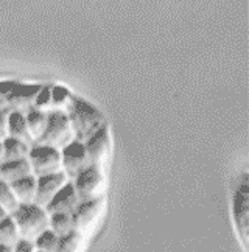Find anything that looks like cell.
<instances>
[{"mask_svg": "<svg viewBox=\"0 0 249 252\" xmlns=\"http://www.w3.org/2000/svg\"><path fill=\"white\" fill-rule=\"evenodd\" d=\"M13 252H36L34 243L30 240H25V238H19L16 243L13 245Z\"/></svg>", "mask_w": 249, "mask_h": 252, "instance_id": "obj_22", "label": "cell"}, {"mask_svg": "<svg viewBox=\"0 0 249 252\" xmlns=\"http://www.w3.org/2000/svg\"><path fill=\"white\" fill-rule=\"evenodd\" d=\"M91 165L88 153H86L84 142L72 140L65 145L61 151V168H64L65 176L69 179H75L78 174Z\"/></svg>", "mask_w": 249, "mask_h": 252, "instance_id": "obj_6", "label": "cell"}, {"mask_svg": "<svg viewBox=\"0 0 249 252\" xmlns=\"http://www.w3.org/2000/svg\"><path fill=\"white\" fill-rule=\"evenodd\" d=\"M14 196L19 204H33L36 198V176L30 174V176L21 178L14 182L9 184Z\"/></svg>", "mask_w": 249, "mask_h": 252, "instance_id": "obj_13", "label": "cell"}, {"mask_svg": "<svg viewBox=\"0 0 249 252\" xmlns=\"http://www.w3.org/2000/svg\"><path fill=\"white\" fill-rule=\"evenodd\" d=\"M65 182H69V178L65 176V173L56 171L52 174H44V176L36 178V198L34 204L47 207V204L53 199V196L61 190V187Z\"/></svg>", "mask_w": 249, "mask_h": 252, "instance_id": "obj_7", "label": "cell"}, {"mask_svg": "<svg viewBox=\"0 0 249 252\" xmlns=\"http://www.w3.org/2000/svg\"><path fill=\"white\" fill-rule=\"evenodd\" d=\"M25 122H27L28 132H30V137L39 140L41 135L44 134L45 125H47V115L41 111L33 109L28 112V115L25 117Z\"/></svg>", "mask_w": 249, "mask_h": 252, "instance_id": "obj_17", "label": "cell"}, {"mask_svg": "<svg viewBox=\"0 0 249 252\" xmlns=\"http://www.w3.org/2000/svg\"><path fill=\"white\" fill-rule=\"evenodd\" d=\"M3 162V145H2V142H0V163Z\"/></svg>", "mask_w": 249, "mask_h": 252, "instance_id": "obj_25", "label": "cell"}, {"mask_svg": "<svg viewBox=\"0 0 249 252\" xmlns=\"http://www.w3.org/2000/svg\"><path fill=\"white\" fill-rule=\"evenodd\" d=\"M49 229H52L58 237L67 235L73 232V218L72 213H50Z\"/></svg>", "mask_w": 249, "mask_h": 252, "instance_id": "obj_16", "label": "cell"}, {"mask_svg": "<svg viewBox=\"0 0 249 252\" xmlns=\"http://www.w3.org/2000/svg\"><path fill=\"white\" fill-rule=\"evenodd\" d=\"M248 184L245 182L243 187L240 190H237L235 196H234V218L237 222V227L240 230V235L243 238V241L246 243V238H248Z\"/></svg>", "mask_w": 249, "mask_h": 252, "instance_id": "obj_11", "label": "cell"}, {"mask_svg": "<svg viewBox=\"0 0 249 252\" xmlns=\"http://www.w3.org/2000/svg\"><path fill=\"white\" fill-rule=\"evenodd\" d=\"M30 174H33V171L28 159L5 160L0 163V179L8 184H11L21 178L30 176Z\"/></svg>", "mask_w": 249, "mask_h": 252, "instance_id": "obj_12", "label": "cell"}, {"mask_svg": "<svg viewBox=\"0 0 249 252\" xmlns=\"http://www.w3.org/2000/svg\"><path fill=\"white\" fill-rule=\"evenodd\" d=\"M80 204V198L76 195L73 182H65L61 190L53 196L47 204V213H73L76 206Z\"/></svg>", "mask_w": 249, "mask_h": 252, "instance_id": "obj_10", "label": "cell"}, {"mask_svg": "<svg viewBox=\"0 0 249 252\" xmlns=\"http://www.w3.org/2000/svg\"><path fill=\"white\" fill-rule=\"evenodd\" d=\"M5 217H8V213H6V212H5V210L2 209V207H0V221H2V220H3Z\"/></svg>", "mask_w": 249, "mask_h": 252, "instance_id": "obj_26", "label": "cell"}, {"mask_svg": "<svg viewBox=\"0 0 249 252\" xmlns=\"http://www.w3.org/2000/svg\"><path fill=\"white\" fill-rule=\"evenodd\" d=\"M37 252H41V251H37Z\"/></svg>", "mask_w": 249, "mask_h": 252, "instance_id": "obj_27", "label": "cell"}, {"mask_svg": "<svg viewBox=\"0 0 249 252\" xmlns=\"http://www.w3.org/2000/svg\"><path fill=\"white\" fill-rule=\"evenodd\" d=\"M19 238H21V237H19L16 222L13 221V218L9 215L5 217L2 221H0V245L13 248V245Z\"/></svg>", "mask_w": 249, "mask_h": 252, "instance_id": "obj_18", "label": "cell"}, {"mask_svg": "<svg viewBox=\"0 0 249 252\" xmlns=\"http://www.w3.org/2000/svg\"><path fill=\"white\" fill-rule=\"evenodd\" d=\"M0 252H13V249L9 246H5V245H0Z\"/></svg>", "mask_w": 249, "mask_h": 252, "instance_id": "obj_24", "label": "cell"}, {"mask_svg": "<svg viewBox=\"0 0 249 252\" xmlns=\"http://www.w3.org/2000/svg\"><path fill=\"white\" fill-rule=\"evenodd\" d=\"M69 119L75 137L80 142H86L93 132H97L100 128H103L101 114L84 100H78V98L73 100Z\"/></svg>", "mask_w": 249, "mask_h": 252, "instance_id": "obj_2", "label": "cell"}, {"mask_svg": "<svg viewBox=\"0 0 249 252\" xmlns=\"http://www.w3.org/2000/svg\"><path fill=\"white\" fill-rule=\"evenodd\" d=\"M16 222L19 237L34 241V238L49 229V213L37 204H19L17 209L9 215Z\"/></svg>", "mask_w": 249, "mask_h": 252, "instance_id": "obj_1", "label": "cell"}, {"mask_svg": "<svg viewBox=\"0 0 249 252\" xmlns=\"http://www.w3.org/2000/svg\"><path fill=\"white\" fill-rule=\"evenodd\" d=\"M19 206V202L14 196V193L9 187V184L0 179V207L6 213H13Z\"/></svg>", "mask_w": 249, "mask_h": 252, "instance_id": "obj_20", "label": "cell"}, {"mask_svg": "<svg viewBox=\"0 0 249 252\" xmlns=\"http://www.w3.org/2000/svg\"><path fill=\"white\" fill-rule=\"evenodd\" d=\"M73 187L80 201H89L95 198H101L104 179L98 167L89 165L84 168L78 176L73 179Z\"/></svg>", "mask_w": 249, "mask_h": 252, "instance_id": "obj_5", "label": "cell"}, {"mask_svg": "<svg viewBox=\"0 0 249 252\" xmlns=\"http://www.w3.org/2000/svg\"><path fill=\"white\" fill-rule=\"evenodd\" d=\"M27 159L31 165V171L37 178L61 171V151L49 145H34L30 148Z\"/></svg>", "mask_w": 249, "mask_h": 252, "instance_id": "obj_4", "label": "cell"}, {"mask_svg": "<svg viewBox=\"0 0 249 252\" xmlns=\"http://www.w3.org/2000/svg\"><path fill=\"white\" fill-rule=\"evenodd\" d=\"M103 210V198H95L89 201H80V204L72 213L73 218V229L76 232H83L92 227L97 221Z\"/></svg>", "mask_w": 249, "mask_h": 252, "instance_id": "obj_9", "label": "cell"}, {"mask_svg": "<svg viewBox=\"0 0 249 252\" xmlns=\"http://www.w3.org/2000/svg\"><path fill=\"white\" fill-rule=\"evenodd\" d=\"M8 134H9V137L17 139L21 142H25V143L31 142L25 117L21 112H13L8 115Z\"/></svg>", "mask_w": 249, "mask_h": 252, "instance_id": "obj_14", "label": "cell"}, {"mask_svg": "<svg viewBox=\"0 0 249 252\" xmlns=\"http://www.w3.org/2000/svg\"><path fill=\"white\" fill-rule=\"evenodd\" d=\"M3 145V162L5 160H19V159H27L30 148L25 142H21L13 137H6L2 142Z\"/></svg>", "mask_w": 249, "mask_h": 252, "instance_id": "obj_15", "label": "cell"}, {"mask_svg": "<svg viewBox=\"0 0 249 252\" xmlns=\"http://www.w3.org/2000/svg\"><path fill=\"white\" fill-rule=\"evenodd\" d=\"M58 241H60V237L56 235L52 229H45L34 238L33 243H34V248L41 252H55L56 246H58Z\"/></svg>", "mask_w": 249, "mask_h": 252, "instance_id": "obj_19", "label": "cell"}, {"mask_svg": "<svg viewBox=\"0 0 249 252\" xmlns=\"http://www.w3.org/2000/svg\"><path fill=\"white\" fill-rule=\"evenodd\" d=\"M72 139H73V129L69 115H65L62 112H53L52 115L47 117L44 134L39 139L42 145H49V147L60 150L61 147L64 148L65 145H69Z\"/></svg>", "mask_w": 249, "mask_h": 252, "instance_id": "obj_3", "label": "cell"}, {"mask_svg": "<svg viewBox=\"0 0 249 252\" xmlns=\"http://www.w3.org/2000/svg\"><path fill=\"white\" fill-rule=\"evenodd\" d=\"M8 134V115L5 112L0 114V139H6Z\"/></svg>", "mask_w": 249, "mask_h": 252, "instance_id": "obj_23", "label": "cell"}, {"mask_svg": "<svg viewBox=\"0 0 249 252\" xmlns=\"http://www.w3.org/2000/svg\"><path fill=\"white\" fill-rule=\"evenodd\" d=\"M81 246V234L80 232H70V234L60 237L58 246L55 252H78Z\"/></svg>", "mask_w": 249, "mask_h": 252, "instance_id": "obj_21", "label": "cell"}, {"mask_svg": "<svg viewBox=\"0 0 249 252\" xmlns=\"http://www.w3.org/2000/svg\"><path fill=\"white\" fill-rule=\"evenodd\" d=\"M86 153L91 165L93 167H101V163L109 158L111 153V134L106 126L100 128L97 132H93L91 137L84 142Z\"/></svg>", "mask_w": 249, "mask_h": 252, "instance_id": "obj_8", "label": "cell"}]
</instances>
